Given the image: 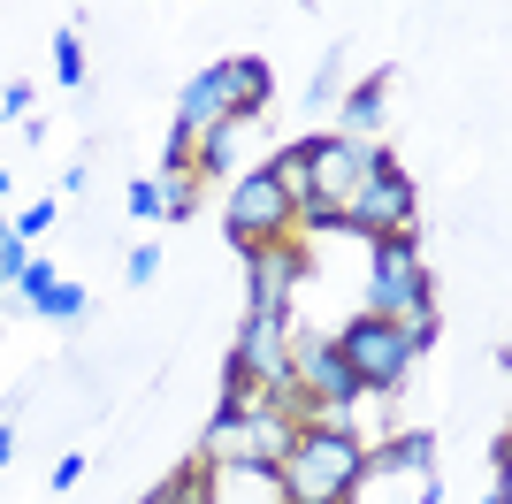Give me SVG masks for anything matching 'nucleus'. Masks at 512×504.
I'll return each instance as SVG.
<instances>
[{"mask_svg": "<svg viewBox=\"0 0 512 504\" xmlns=\"http://www.w3.org/2000/svg\"><path fill=\"white\" fill-rule=\"evenodd\" d=\"M16 459V436H8V420H0V466Z\"/></svg>", "mask_w": 512, "mask_h": 504, "instance_id": "obj_26", "label": "nucleus"}, {"mask_svg": "<svg viewBox=\"0 0 512 504\" xmlns=\"http://www.w3.org/2000/svg\"><path fill=\"white\" fill-rule=\"evenodd\" d=\"M23 268H31V237H23L16 222H0V291H8Z\"/></svg>", "mask_w": 512, "mask_h": 504, "instance_id": "obj_17", "label": "nucleus"}, {"mask_svg": "<svg viewBox=\"0 0 512 504\" xmlns=\"http://www.w3.org/2000/svg\"><path fill=\"white\" fill-rule=\"evenodd\" d=\"M383 451H390L398 466H436V436H428V428H390Z\"/></svg>", "mask_w": 512, "mask_h": 504, "instance_id": "obj_16", "label": "nucleus"}, {"mask_svg": "<svg viewBox=\"0 0 512 504\" xmlns=\"http://www.w3.org/2000/svg\"><path fill=\"white\" fill-rule=\"evenodd\" d=\"M383 84H390V69H375V77L367 84H352V92H344V130L337 138H375V130H383Z\"/></svg>", "mask_w": 512, "mask_h": 504, "instance_id": "obj_15", "label": "nucleus"}, {"mask_svg": "<svg viewBox=\"0 0 512 504\" xmlns=\"http://www.w3.org/2000/svg\"><path fill=\"white\" fill-rule=\"evenodd\" d=\"M39 314L46 321H77V314H85V283H54V291L39 298Z\"/></svg>", "mask_w": 512, "mask_h": 504, "instance_id": "obj_18", "label": "nucleus"}, {"mask_svg": "<svg viewBox=\"0 0 512 504\" xmlns=\"http://www.w3.org/2000/svg\"><path fill=\"white\" fill-rule=\"evenodd\" d=\"M130 214H138V222H161V214H169V184H130Z\"/></svg>", "mask_w": 512, "mask_h": 504, "instance_id": "obj_20", "label": "nucleus"}, {"mask_svg": "<svg viewBox=\"0 0 512 504\" xmlns=\"http://www.w3.org/2000/svg\"><path fill=\"white\" fill-rule=\"evenodd\" d=\"M16 230H23V237H39V230H54V199H39V207H31V214H23V222H16Z\"/></svg>", "mask_w": 512, "mask_h": 504, "instance_id": "obj_23", "label": "nucleus"}, {"mask_svg": "<svg viewBox=\"0 0 512 504\" xmlns=\"http://www.w3.org/2000/svg\"><path fill=\"white\" fill-rule=\"evenodd\" d=\"M54 283H62V275L46 268V260H31V268H23V275H16V291H23V298H31V306H39V298H46V291H54Z\"/></svg>", "mask_w": 512, "mask_h": 504, "instance_id": "obj_21", "label": "nucleus"}, {"mask_svg": "<svg viewBox=\"0 0 512 504\" xmlns=\"http://www.w3.org/2000/svg\"><path fill=\"white\" fill-rule=\"evenodd\" d=\"M306 420L291 413V398H253L245 413H237V428L222 443H207V459H253V466H276L291 443H299Z\"/></svg>", "mask_w": 512, "mask_h": 504, "instance_id": "obj_7", "label": "nucleus"}, {"mask_svg": "<svg viewBox=\"0 0 512 504\" xmlns=\"http://www.w3.org/2000/svg\"><path fill=\"white\" fill-rule=\"evenodd\" d=\"M421 222V191H413V176L398 161H390L383 146H375V161H367L360 191L344 199V237H390V230H413Z\"/></svg>", "mask_w": 512, "mask_h": 504, "instance_id": "obj_4", "label": "nucleus"}, {"mask_svg": "<svg viewBox=\"0 0 512 504\" xmlns=\"http://www.w3.org/2000/svg\"><path fill=\"white\" fill-rule=\"evenodd\" d=\"M54 77H62V84H85V46H77V31L54 39Z\"/></svg>", "mask_w": 512, "mask_h": 504, "instance_id": "obj_19", "label": "nucleus"}, {"mask_svg": "<svg viewBox=\"0 0 512 504\" xmlns=\"http://www.w3.org/2000/svg\"><path fill=\"white\" fill-rule=\"evenodd\" d=\"M329 344L344 352V367L360 375V390L398 398L413 375V359L436 344V321H383V314H352L344 329H329Z\"/></svg>", "mask_w": 512, "mask_h": 504, "instance_id": "obj_1", "label": "nucleus"}, {"mask_svg": "<svg viewBox=\"0 0 512 504\" xmlns=\"http://www.w3.org/2000/svg\"><path fill=\"white\" fill-rule=\"evenodd\" d=\"M337 69H344V54H329V69L314 77V100H337Z\"/></svg>", "mask_w": 512, "mask_h": 504, "instance_id": "obj_25", "label": "nucleus"}, {"mask_svg": "<svg viewBox=\"0 0 512 504\" xmlns=\"http://www.w3.org/2000/svg\"><path fill=\"white\" fill-rule=\"evenodd\" d=\"M0 199H8V168H0Z\"/></svg>", "mask_w": 512, "mask_h": 504, "instance_id": "obj_28", "label": "nucleus"}, {"mask_svg": "<svg viewBox=\"0 0 512 504\" xmlns=\"http://www.w3.org/2000/svg\"><path fill=\"white\" fill-rule=\"evenodd\" d=\"M123 275H130V283H153V275H161V245H138Z\"/></svg>", "mask_w": 512, "mask_h": 504, "instance_id": "obj_22", "label": "nucleus"}, {"mask_svg": "<svg viewBox=\"0 0 512 504\" xmlns=\"http://www.w3.org/2000/svg\"><path fill=\"white\" fill-rule=\"evenodd\" d=\"M222 382H245L260 398H291V321L276 314H245L237 321V344L222 359Z\"/></svg>", "mask_w": 512, "mask_h": 504, "instance_id": "obj_6", "label": "nucleus"}, {"mask_svg": "<svg viewBox=\"0 0 512 504\" xmlns=\"http://www.w3.org/2000/svg\"><path fill=\"white\" fill-rule=\"evenodd\" d=\"M344 504H436V466H398L383 443H367Z\"/></svg>", "mask_w": 512, "mask_h": 504, "instance_id": "obj_9", "label": "nucleus"}, {"mask_svg": "<svg viewBox=\"0 0 512 504\" xmlns=\"http://www.w3.org/2000/svg\"><path fill=\"white\" fill-rule=\"evenodd\" d=\"M214 504H291V489H283V466L214 459Z\"/></svg>", "mask_w": 512, "mask_h": 504, "instance_id": "obj_12", "label": "nucleus"}, {"mask_svg": "<svg viewBox=\"0 0 512 504\" xmlns=\"http://www.w3.org/2000/svg\"><path fill=\"white\" fill-rule=\"evenodd\" d=\"M237 260H245V314L291 321L299 283H306V268H314V245H306V237H260V245H237Z\"/></svg>", "mask_w": 512, "mask_h": 504, "instance_id": "obj_5", "label": "nucleus"}, {"mask_svg": "<svg viewBox=\"0 0 512 504\" xmlns=\"http://www.w3.org/2000/svg\"><path fill=\"white\" fill-rule=\"evenodd\" d=\"M222 69H230V107L245 115V123H253L260 107L276 100V69L260 62V54H237V62H222Z\"/></svg>", "mask_w": 512, "mask_h": 504, "instance_id": "obj_14", "label": "nucleus"}, {"mask_svg": "<svg viewBox=\"0 0 512 504\" xmlns=\"http://www.w3.org/2000/svg\"><path fill=\"white\" fill-rule=\"evenodd\" d=\"M222 230L230 245H260V237H291V199L268 184V168H245L230 191H222Z\"/></svg>", "mask_w": 512, "mask_h": 504, "instance_id": "obj_8", "label": "nucleus"}, {"mask_svg": "<svg viewBox=\"0 0 512 504\" xmlns=\"http://www.w3.org/2000/svg\"><path fill=\"white\" fill-rule=\"evenodd\" d=\"M482 504H505V474H497V482H490V497H482Z\"/></svg>", "mask_w": 512, "mask_h": 504, "instance_id": "obj_27", "label": "nucleus"}, {"mask_svg": "<svg viewBox=\"0 0 512 504\" xmlns=\"http://www.w3.org/2000/svg\"><path fill=\"white\" fill-rule=\"evenodd\" d=\"M138 504H214V459H207V451H192L169 482H153Z\"/></svg>", "mask_w": 512, "mask_h": 504, "instance_id": "obj_13", "label": "nucleus"}, {"mask_svg": "<svg viewBox=\"0 0 512 504\" xmlns=\"http://www.w3.org/2000/svg\"><path fill=\"white\" fill-rule=\"evenodd\" d=\"M360 459H367V436L352 428V420H306L299 443H291L276 466H283L291 504H344V489H352Z\"/></svg>", "mask_w": 512, "mask_h": 504, "instance_id": "obj_2", "label": "nucleus"}, {"mask_svg": "<svg viewBox=\"0 0 512 504\" xmlns=\"http://www.w3.org/2000/svg\"><path fill=\"white\" fill-rule=\"evenodd\" d=\"M360 314L436 321V283H428V260H421V237L413 230L367 237V298H360Z\"/></svg>", "mask_w": 512, "mask_h": 504, "instance_id": "obj_3", "label": "nucleus"}, {"mask_svg": "<svg viewBox=\"0 0 512 504\" xmlns=\"http://www.w3.org/2000/svg\"><path fill=\"white\" fill-rule=\"evenodd\" d=\"M214 123H245V115L230 107V69L222 62L199 69V77L176 92V130H184V138H199V130H214Z\"/></svg>", "mask_w": 512, "mask_h": 504, "instance_id": "obj_11", "label": "nucleus"}, {"mask_svg": "<svg viewBox=\"0 0 512 504\" xmlns=\"http://www.w3.org/2000/svg\"><path fill=\"white\" fill-rule=\"evenodd\" d=\"M306 146V184H314V199L321 207H344L352 191H360V176H367V161H375V146H360V138H299Z\"/></svg>", "mask_w": 512, "mask_h": 504, "instance_id": "obj_10", "label": "nucleus"}, {"mask_svg": "<svg viewBox=\"0 0 512 504\" xmlns=\"http://www.w3.org/2000/svg\"><path fill=\"white\" fill-rule=\"evenodd\" d=\"M0 115H31V84H8V92H0Z\"/></svg>", "mask_w": 512, "mask_h": 504, "instance_id": "obj_24", "label": "nucleus"}]
</instances>
